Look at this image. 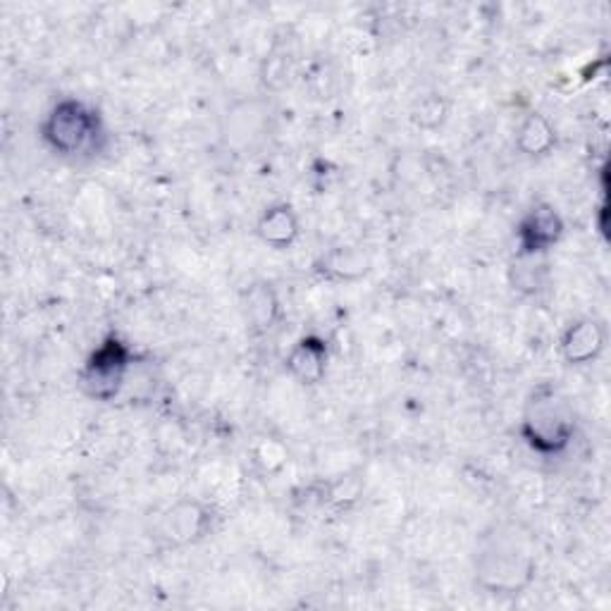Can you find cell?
I'll list each match as a JSON object with an SVG mask.
<instances>
[{
  "mask_svg": "<svg viewBox=\"0 0 611 611\" xmlns=\"http://www.w3.org/2000/svg\"><path fill=\"white\" fill-rule=\"evenodd\" d=\"M99 132V115L82 101H60L45 118L41 134L55 153L72 155L82 151Z\"/></svg>",
  "mask_w": 611,
  "mask_h": 611,
  "instance_id": "6da1fadb",
  "label": "cell"
},
{
  "mask_svg": "<svg viewBox=\"0 0 611 611\" xmlns=\"http://www.w3.org/2000/svg\"><path fill=\"white\" fill-rule=\"evenodd\" d=\"M130 368V349L113 335L108 337L101 347L89 356L82 370V389L84 395L99 401H111L124 383V375Z\"/></svg>",
  "mask_w": 611,
  "mask_h": 611,
  "instance_id": "7a4b0ae2",
  "label": "cell"
},
{
  "mask_svg": "<svg viewBox=\"0 0 611 611\" xmlns=\"http://www.w3.org/2000/svg\"><path fill=\"white\" fill-rule=\"evenodd\" d=\"M523 432L532 447L552 454L569 445L573 426L569 418H563L559 411H554V401L547 399V404L536 411V418L526 420Z\"/></svg>",
  "mask_w": 611,
  "mask_h": 611,
  "instance_id": "3957f363",
  "label": "cell"
},
{
  "mask_svg": "<svg viewBox=\"0 0 611 611\" xmlns=\"http://www.w3.org/2000/svg\"><path fill=\"white\" fill-rule=\"evenodd\" d=\"M519 244L523 256H536L542 254V251L552 248L563 234V223L554 208L550 206H540L532 208L523 223L519 225Z\"/></svg>",
  "mask_w": 611,
  "mask_h": 611,
  "instance_id": "277c9868",
  "label": "cell"
},
{
  "mask_svg": "<svg viewBox=\"0 0 611 611\" xmlns=\"http://www.w3.org/2000/svg\"><path fill=\"white\" fill-rule=\"evenodd\" d=\"M206 526L208 513L198 501H180L163 516L159 532L170 544H190L203 536Z\"/></svg>",
  "mask_w": 611,
  "mask_h": 611,
  "instance_id": "5b68a950",
  "label": "cell"
},
{
  "mask_svg": "<svg viewBox=\"0 0 611 611\" xmlns=\"http://www.w3.org/2000/svg\"><path fill=\"white\" fill-rule=\"evenodd\" d=\"M604 349V330L598 320H578L573 323L561 339V354L569 364L581 366L598 358Z\"/></svg>",
  "mask_w": 611,
  "mask_h": 611,
  "instance_id": "8992f818",
  "label": "cell"
},
{
  "mask_svg": "<svg viewBox=\"0 0 611 611\" xmlns=\"http://www.w3.org/2000/svg\"><path fill=\"white\" fill-rule=\"evenodd\" d=\"M287 368L302 385H318L327 368V344L320 337H304L287 356Z\"/></svg>",
  "mask_w": 611,
  "mask_h": 611,
  "instance_id": "52a82bcc",
  "label": "cell"
},
{
  "mask_svg": "<svg viewBox=\"0 0 611 611\" xmlns=\"http://www.w3.org/2000/svg\"><path fill=\"white\" fill-rule=\"evenodd\" d=\"M532 571V563L526 557L516 554H485L480 573L488 578V585L492 590H519L528 583Z\"/></svg>",
  "mask_w": 611,
  "mask_h": 611,
  "instance_id": "ba28073f",
  "label": "cell"
},
{
  "mask_svg": "<svg viewBox=\"0 0 611 611\" xmlns=\"http://www.w3.org/2000/svg\"><path fill=\"white\" fill-rule=\"evenodd\" d=\"M244 313H246V323L251 327V333L254 335L268 333L277 323L279 299L268 282H254V285L244 292Z\"/></svg>",
  "mask_w": 611,
  "mask_h": 611,
  "instance_id": "9c48e42d",
  "label": "cell"
},
{
  "mask_svg": "<svg viewBox=\"0 0 611 611\" xmlns=\"http://www.w3.org/2000/svg\"><path fill=\"white\" fill-rule=\"evenodd\" d=\"M258 237L273 248H287L299 237V217L287 203H277L261 215Z\"/></svg>",
  "mask_w": 611,
  "mask_h": 611,
  "instance_id": "30bf717a",
  "label": "cell"
},
{
  "mask_svg": "<svg viewBox=\"0 0 611 611\" xmlns=\"http://www.w3.org/2000/svg\"><path fill=\"white\" fill-rule=\"evenodd\" d=\"M370 271V261L361 248L339 246L320 261V273L337 279H358Z\"/></svg>",
  "mask_w": 611,
  "mask_h": 611,
  "instance_id": "8fae6325",
  "label": "cell"
},
{
  "mask_svg": "<svg viewBox=\"0 0 611 611\" xmlns=\"http://www.w3.org/2000/svg\"><path fill=\"white\" fill-rule=\"evenodd\" d=\"M516 146L526 155H542L554 146V130L544 115L532 113L516 134Z\"/></svg>",
  "mask_w": 611,
  "mask_h": 611,
  "instance_id": "7c38bea8",
  "label": "cell"
},
{
  "mask_svg": "<svg viewBox=\"0 0 611 611\" xmlns=\"http://www.w3.org/2000/svg\"><path fill=\"white\" fill-rule=\"evenodd\" d=\"M447 118V103L442 96H437V93H430V96L420 99L416 111H414V120L420 124V128L426 130H435L440 128Z\"/></svg>",
  "mask_w": 611,
  "mask_h": 611,
  "instance_id": "4fadbf2b",
  "label": "cell"
}]
</instances>
